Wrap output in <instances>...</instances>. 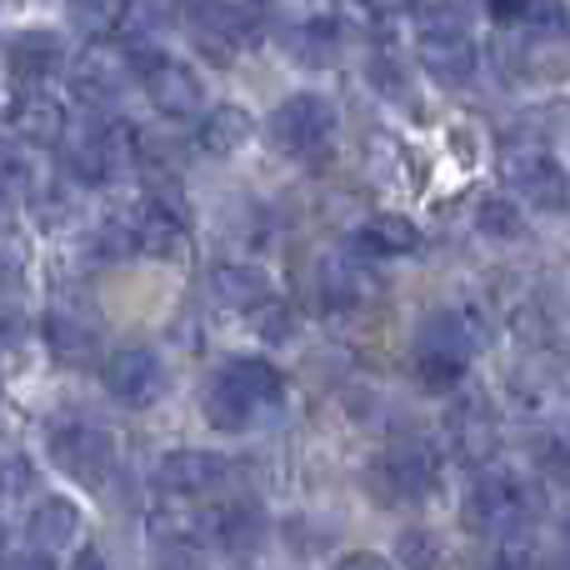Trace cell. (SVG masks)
Instances as JSON below:
<instances>
[{"mask_svg":"<svg viewBox=\"0 0 570 570\" xmlns=\"http://www.w3.org/2000/svg\"><path fill=\"white\" fill-rule=\"evenodd\" d=\"M465 365L471 361H451V355H415V385L431 395H451L465 385Z\"/></svg>","mask_w":570,"mask_h":570,"instance_id":"83f0119b","label":"cell"},{"mask_svg":"<svg viewBox=\"0 0 570 570\" xmlns=\"http://www.w3.org/2000/svg\"><path fill=\"white\" fill-rule=\"evenodd\" d=\"M46 341H50V355H56V361H66V365H90V361H96V351H100L96 331H90V325H80L76 315H66V311L46 321Z\"/></svg>","mask_w":570,"mask_h":570,"instance_id":"cb8c5ba5","label":"cell"},{"mask_svg":"<svg viewBox=\"0 0 570 570\" xmlns=\"http://www.w3.org/2000/svg\"><path fill=\"white\" fill-rule=\"evenodd\" d=\"M0 570H6V531H0Z\"/></svg>","mask_w":570,"mask_h":570,"instance_id":"ee69618b","label":"cell"},{"mask_svg":"<svg viewBox=\"0 0 570 570\" xmlns=\"http://www.w3.org/2000/svg\"><path fill=\"white\" fill-rule=\"evenodd\" d=\"M6 60L16 70V80H50L66 66V40L56 30H20L6 46Z\"/></svg>","mask_w":570,"mask_h":570,"instance_id":"2e32d148","label":"cell"},{"mask_svg":"<svg viewBox=\"0 0 570 570\" xmlns=\"http://www.w3.org/2000/svg\"><path fill=\"white\" fill-rule=\"evenodd\" d=\"M415 60L435 86H471L475 66H481V50L475 36L465 30V20H455L451 10H431V16L415 26Z\"/></svg>","mask_w":570,"mask_h":570,"instance_id":"5b68a950","label":"cell"},{"mask_svg":"<svg viewBox=\"0 0 570 570\" xmlns=\"http://www.w3.org/2000/svg\"><path fill=\"white\" fill-rule=\"evenodd\" d=\"M220 375H226L256 411H271V405L285 401V375L271 361H261V355H236V361L220 365Z\"/></svg>","mask_w":570,"mask_h":570,"instance_id":"7402d4cb","label":"cell"},{"mask_svg":"<svg viewBox=\"0 0 570 570\" xmlns=\"http://www.w3.org/2000/svg\"><path fill=\"white\" fill-rule=\"evenodd\" d=\"M355 246H361L365 256H375V261L411 256V250L421 246V226H415L411 216H395V210H385V216H371L361 230H355Z\"/></svg>","mask_w":570,"mask_h":570,"instance_id":"ffe728a7","label":"cell"},{"mask_svg":"<svg viewBox=\"0 0 570 570\" xmlns=\"http://www.w3.org/2000/svg\"><path fill=\"white\" fill-rule=\"evenodd\" d=\"M256 136V120L246 116L240 106H216V110H206V116L196 120V150L200 156H230V150H240L246 140Z\"/></svg>","mask_w":570,"mask_h":570,"instance_id":"d6986e66","label":"cell"},{"mask_svg":"<svg viewBox=\"0 0 570 570\" xmlns=\"http://www.w3.org/2000/svg\"><path fill=\"white\" fill-rule=\"evenodd\" d=\"M30 485H36L30 455H20V451L0 455V501H20V495H30Z\"/></svg>","mask_w":570,"mask_h":570,"instance_id":"1f68e13d","label":"cell"},{"mask_svg":"<svg viewBox=\"0 0 570 570\" xmlns=\"http://www.w3.org/2000/svg\"><path fill=\"white\" fill-rule=\"evenodd\" d=\"M10 90L16 86H6V76H0V116H6V106H10Z\"/></svg>","mask_w":570,"mask_h":570,"instance_id":"7bdbcfd3","label":"cell"},{"mask_svg":"<svg viewBox=\"0 0 570 570\" xmlns=\"http://www.w3.org/2000/svg\"><path fill=\"white\" fill-rule=\"evenodd\" d=\"M136 56V76L140 86H146V100L160 110L166 120H186L200 110V100H206V86H200L196 66H186L180 56H166V50L156 46H140L130 50Z\"/></svg>","mask_w":570,"mask_h":570,"instance_id":"52a82bcc","label":"cell"},{"mask_svg":"<svg viewBox=\"0 0 570 570\" xmlns=\"http://www.w3.org/2000/svg\"><path fill=\"white\" fill-rule=\"evenodd\" d=\"M365 10H371L375 20H395V16H405L411 10V0H361Z\"/></svg>","mask_w":570,"mask_h":570,"instance_id":"74e56055","label":"cell"},{"mask_svg":"<svg viewBox=\"0 0 570 570\" xmlns=\"http://www.w3.org/2000/svg\"><path fill=\"white\" fill-rule=\"evenodd\" d=\"M395 566L401 570H435L441 566V535L425 525H405L395 535Z\"/></svg>","mask_w":570,"mask_h":570,"instance_id":"4316f807","label":"cell"},{"mask_svg":"<svg viewBox=\"0 0 570 570\" xmlns=\"http://www.w3.org/2000/svg\"><path fill=\"white\" fill-rule=\"evenodd\" d=\"M156 570H200V561L186 551V546H176V551H170V556H166V561H160Z\"/></svg>","mask_w":570,"mask_h":570,"instance_id":"f35d334b","label":"cell"},{"mask_svg":"<svg viewBox=\"0 0 570 570\" xmlns=\"http://www.w3.org/2000/svg\"><path fill=\"white\" fill-rule=\"evenodd\" d=\"M345 40H351V26H345L341 16H331V10H315L301 26L285 30V50H291L295 60H305V66H331L345 50Z\"/></svg>","mask_w":570,"mask_h":570,"instance_id":"5bb4252c","label":"cell"},{"mask_svg":"<svg viewBox=\"0 0 570 570\" xmlns=\"http://www.w3.org/2000/svg\"><path fill=\"white\" fill-rule=\"evenodd\" d=\"M451 441H455V455H461L465 465L485 471V465H491V455H495V445H501L491 405H485V401H465L461 411L451 415Z\"/></svg>","mask_w":570,"mask_h":570,"instance_id":"9a60e30c","label":"cell"},{"mask_svg":"<svg viewBox=\"0 0 570 570\" xmlns=\"http://www.w3.org/2000/svg\"><path fill=\"white\" fill-rule=\"evenodd\" d=\"M136 156H140V136L126 120H86V126H70L66 140H60L66 176L80 180V186H106Z\"/></svg>","mask_w":570,"mask_h":570,"instance_id":"7a4b0ae2","label":"cell"},{"mask_svg":"<svg viewBox=\"0 0 570 570\" xmlns=\"http://www.w3.org/2000/svg\"><path fill=\"white\" fill-rule=\"evenodd\" d=\"M26 261H30L26 230H20V220L10 216V210H0V285L26 276Z\"/></svg>","mask_w":570,"mask_h":570,"instance_id":"f546056e","label":"cell"},{"mask_svg":"<svg viewBox=\"0 0 570 570\" xmlns=\"http://www.w3.org/2000/svg\"><path fill=\"white\" fill-rule=\"evenodd\" d=\"M491 570H535V556L521 541H501V551L491 556Z\"/></svg>","mask_w":570,"mask_h":570,"instance_id":"e575fe53","label":"cell"},{"mask_svg":"<svg viewBox=\"0 0 570 570\" xmlns=\"http://www.w3.org/2000/svg\"><path fill=\"white\" fill-rule=\"evenodd\" d=\"M331 570H395V566L381 561V556H371V551H355V556H341Z\"/></svg>","mask_w":570,"mask_h":570,"instance_id":"8d00e7d4","label":"cell"},{"mask_svg":"<svg viewBox=\"0 0 570 570\" xmlns=\"http://www.w3.org/2000/svg\"><path fill=\"white\" fill-rule=\"evenodd\" d=\"M246 315H250V325H256L261 341H271V345H285L295 335V311L281 301V295H266V301H261L256 311H246Z\"/></svg>","mask_w":570,"mask_h":570,"instance_id":"4dcf8cb0","label":"cell"},{"mask_svg":"<svg viewBox=\"0 0 570 570\" xmlns=\"http://www.w3.org/2000/svg\"><path fill=\"white\" fill-rule=\"evenodd\" d=\"M501 176H505V186L535 210H551L556 216V210L570 206V170L546 140H525V136L505 140L501 146Z\"/></svg>","mask_w":570,"mask_h":570,"instance_id":"277c9868","label":"cell"},{"mask_svg":"<svg viewBox=\"0 0 570 570\" xmlns=\"http://www.w3.org/2000/svg\"><path fill=\"white\" fill-rule=\"evenodd\" d=\"M200 415H206V425H210V431H220V435H246L250 421H256L261 411L226 381V375L216 371L206 381V391H200Z\"/></svg>","mask_w":570,"mask_h":570,"instance_id":"ac0fdd59","label":"cell"},{"mask_svg":"<svg viewBox=\"0 0 570 570\" xmlns=\"http://www.w3.org/2000/svg\"><path fill=\"white\" fill-rule=\"evenodd\" d=\"M70 570H106V556H100V551H80L76 561H70Z\"/></svg>","mask_w":570,"mask_h":570,"instance_id":"b9f144b4","label":"cell"},{"mask_svg":"<svg viewBox=\"0 0 570 570\" xmlns=\"http://www.w3.org/2000/svg\"><path fill=\"white\" fill-rule=\"evenodd\" d=\"M6 120L20 136V146H60L70 130V110H66V100L50 90V80H16Z\"/></svg>","mask_w":570,"mask_h":570,"instance_id":"9c48e42d","label":"cell"},{"mask_svg":"<svg viewBox=\"0 0 570 570\" xmlns=\"http://www.w3.org/2000/svg\"><path fill=\"white\" fill-rule=\"evenodd\" d=\"M365 491L385 505H415L441 491V455L425 441H391L371 465H365Z\"/></svg>","mask_w":570,"mask_h":570,"instance_id":"3957f363","label":"cell"},{"mask_svg":"<svg viewBox=\"0 0 570 570\" xmlns=\"http://www.w3.org/2000/svg\"><path fill=\"white\" fill-rule=\"evenodd\" d=\"M261 535H266V515H261V505H250V501H230L210 515V541H216L226 556L256 551Z\"/></svg>","mask_w":570,"mask_h":570,"instance_id":"44dd1931","label":"cell"},{"mask_svg":"<svg viewBox=\"0 0 570 570\" xmlns=\"http://www.w3.org/2000/svg\"><path fill=\"white\" fill-rule=\"evenodd\" d=\"M220 481H226V461L210 451H170V455H160V465H156V485L170 501L210 495Z\"/></svg>","mask_w":570,"mask_h":570,"instance_id":"4fadbf2b","label":"cell"},{"mask_svg":"<svg viewBox=\"0 0 570 570\" xmlns=\"http://www.w3.org/2000/svg\"><path fill=\"white\" fill-rule=\"evenodd\" d=\"M531 6H535V0H485V10H491L495 26H525Z\"/></svg>","mask_w":570,"mask_h":570,"instance_id":"d590c367","label":"cell"},{"mask_svg":"<svg viewBox=\"0 0 570 570\" xmlns=\"http://www.w3.org/2000/svg\"><path fill=\"white\" fill-rule=\"evenodd\" d=\"M26 535H30V546H36L40 556L66 551V546L80 535V505L66 501V495H46V501L30 511Z\"/></svg>","mask_w":570,"mask_h":570,"instance_id":"e0dca14e","label":"cell"},{"mask_svg":"<svg viewBox=\"0 0 570 570\" xmlns=\"http://www.w3.org/2000/svg\"><path fill=\"white\" fill-rule=\"evenodd\" d=\"M106 391L110 401L130 405V411H146L166 395V365L150 345H120L106 361Z\"/></svg>","mask_w":570,"mask_h":570,"instance_id":"8fae6325","label":"cell"},{"mask_svg":"<svg viewBox=\"0 0 570 570\" xmlns=\"http://www.w3.org/2000/svg\"><path fill=\"white\" fill-rule=\"evenodd\" d=\"M546 505V491L535 475H521V471H495L485 465L475 475L471 495H465V525L475 535H501V541H515L525 525L541 515Z\"/></svg>","mask_w":570,"mask_h":570,"instance_id":"6da1fadb","label":"cell"},{"mask_svg":"<svg viewBox=\"0 0 570 570\" xmlns=\"http://www.w3.org/2000/svg\"><path fill=\"white\" fill-rule=\"evenodd\" d=\"M491 325L475 305H441L421 321L415 331V355H451V361H471L475 351L485 345Z\"/></svg>","mask_w":570,"mask_h":570,"instance_id":"30bf717a","label":"cell"},{"mask_svg":"<svg viewBox=\"0 0 570 570\" xmlns=\"http://www.w3.org/2000/svg\"><path fill=\"white\" fill-rule=\"evenodd\" d=\"M40 180H36V160L20 140H0V206L6 200H20V196H36Z\"/></svg>","mask_w":570,"mask_h":570,"instance_id":"d4e9b609","label":"cell"},{"mask_svg":"<svg viewBox=\"0 0 570 570\" xmlns=\"http://www.w3.org/2000/svg\"><path fill=\"white\" fill-rule=\"evenodd\" d=\"M6 570H50V556L30 551V556H20V561H6Z\"/></svg>","mask_w":570,"mask_h":570,"instance_id":"ab89813d","label":"cell"},{"mask_svg":"<svg viewBox=\"0 0 570 570\" xmlns=\"http://www.w3.org/2000/svg\"><path fill=\"white\" fill-rule=\"evenodd\" d=\"M535 471L556 485H570V425H556L535 441Z\"/></svg>","mask_w":570,"mask_h":570,"instance_id":"f1b7e54d","label":"cell"},{"mask_svg":"<svg viewBox=\"0 0 570 570\" xmlns=\"http://www.w3.org/2000/svg\"><path fill=\"white\" fill-rule=\"evenodd\" d=\"M20 335V321H16V311H6V305H0V345H10Z\"/></svg>","mask_w":570,"mask_h":570,"instance_id":"60d3db41","label":"cell"},{"mask_svg":"<svg viewBox=\"0 0 570 570\" xmlns=\"http://www.w3.org/2000/svg\"><path fill=\"white\" fill-rule=\"evenodd\" d=\"M210 295H216L220 305H230V311H256V305L266 301V295H276V291H271L266 271L240 266V261H226V266L210 271Z\"/></svg>","mask_w":570,"mask_h":570,"instance_id":"603a6c76","label":"cell"},{"mask_svg":"<svg viewBox=\"0 0 570 570\" xmlns=\"http://www.w3.org/2000/svg\"><path fill=\"white\" fill-rule=\"evenodd\" d=\"M475 230H481L485 240H521L525 216L511 196H485L481 206H475Z\"/></svg>","mask_w":570,"mask_h":570,"instance_id":"484cf974","label":"cell"},{"mask_svg":"<svg viewBox=\"0 0 570 570\" xmlns=\"http://www.w3.org/2000/svg\"><path fill=\"white\" fill-rule=\"evenodd\" d=\"M50 461H56L76 485L100 491V485L110 481V471H116V441H110L106 425L70 415V421L50 425Z\"/></svg>","mask_w":570,"mask_h":570,"instance_id":"8992f818","label":"cell"},{"mask_svg":"<svg viewBox=\"0 0 570 570\" xmlns=\"http://www.w3.org/2000/svg\"><path fill=\"white\" fill-rule=\"evenodd\" d=\"M266 130L276 140V150H285L295 160H311L335 140V106L325 96H315V90H301V96H285L271 110Z\"/></svg>","mask_w":570,"mask_h":570,"instance_id":"ba28073f","label":"cell"},{"mask_svg":"<svg viewBox=\"0 0 570 570\" xmlns=\"http://www.w3.org/2000/svg\"><path fill=\"white\" fill-rule=\"evenodd\" d=\"M321 295L341 311V305H355V295H361V285H355V271L345 266V261H325L321 266Z\"/></svg>","mask_w":570,"mask_h":570,"instance_id":"d6a6232c","label":"cell"},{"mask_svg":"<svg viewBox=\"0 0 570 570\" xmlns=\"http://www.w3.org/2000/svg\"><path fill=\"white\" fill-rule=\"evenodd\" d=\"M130 76H136V56H130L120 40H96V46H86L70 60V80H76V90L90 106L116 100L120 90L130 86Z\"/></svg>","mask_w":570,"mask_h":570,"instance_id":"7c38bea8","label":"cell"},{"mask_svg":"<svg viewBox=\"0 0 570 570\" xmlns=\"http://www.w3.org/2000/svg\"><path fill=\"white\" fill-rule=\"evenodd\" d=\"M371 86L381 90V96H391V100L405 96V76L395 70V56H391V50H375V56H371Z\"/></svg>","mask_w":570,"mask_h":570,"instance_id":"836d02e7","label":"cell"},{"mask_svg":"<svg viewBox=\"0 0 570 570\" xmlns=\"http://www.w3.org/2000/svg\"><path fill=\"white\" fill-rule=\"evenodd\" d=\"M561 535H566V551H570V521H566V531H561Z\"/></svg>","mask_w":570,"mask_h":570,"instance_id":"f6af8a7d","label":"cell"}]
</instances>
